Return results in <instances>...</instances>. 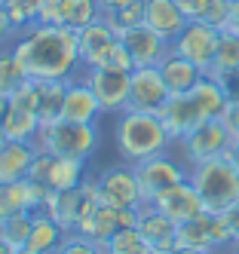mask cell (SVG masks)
I'll use <instances>...</instances> for the list:
<instances>
[{
    "label": "cell",
    "mask_w": 239,
    "mask_h": 254,
    "mask_svg": "<svg viewBox=\"0 0 239 254\" xmlns=\"http://www.w3.org/2000/svg\"><path fill=\"white\" fill-rule=\"evenodd\" d=\"M18 62L31 80H71L80 74L77 31L55 25H31L12 43Z\"/></svg>",
    "instance_id": "obj_1"
},
{
    "label": "cell",
    "mask_w": 239,
    "mask_h": 254,
    "mask_svg": "<svg viewBox=\"0 0 239 254\" xmlns=\"http://www.w3.org/2000/svg\"><path fill=\"white\" fill-rule=\"evenodd\" d=\"M114 141H117L120 159L129 162V166L144 162L151 156H159V153H169V147L175 144L169 129L162 126L159 114H144V111H123V114H117Z\"/></svg>",
    "instance_id": "obj_2"
},
{
    "label": "cell",
    "mask_w": 239,
    "mask_h": 254,
    "mask_svg": "<svg viewBox=\"0 0 239 254\" xmlns=\"http://www.w3.org/2000/svg\"><path fill=\"white\" fill-rule=\"evenodd\" d=\"M190 184L196 187V193L202 196V205L206 211H227L230 205L239 202V169L227 156L218 159H206L190 166Z\"/></svg>",
    "instance_id": "obj_3"
},
{
    "label": "cell",
    "mask_w": 239,
    "mask_h": 254,
    "mask_svg": "<svg viewBox=\"0 0 239 254\" xmlns=\"http://www.w3.org/2000/svg\"><path fill=\"white\" fill-rule=\"evenodd\" d=\"M37 147L52 153V156H68V159H92L101 147V129L98 123H71V120H55L40 126Z\"/></svg>",
    "instance_id": "obj_4"
},
{
    "label": "cell",
    "mask_w": 239,
    "mask_h": 254,
    "mask_svg": "<svg viewBox=\"0 0 239 254\" xmlns=\"http://www.w3.org/2000/svg\"><path fill=\"white\" fill-rule=\"evenodd\" d=\"M77 46H80V62L83 67H117V70H135L132 56L126 52L120 34L110 28L104 19H95L77 31Z\"/></svg>",
    "instance_id": "obj_5"
},
{
    "label": "cell",
    "mask_w": 239,
    "mask_h": 254,
    "mask_svg": "<svg viewBox=\"0 0 239 254\" xmlns=\"http://www.w3.org/2000/svg\"><path fill=\"white\" fill-rule=\"evenodd\" d=\"M187 175H190V169H184L169 153H159V156H151L144 162H135V178H138L144 202H157L169 187L187 181Z\"/></svg>",
    "instance_id": "obj_6"
},
{
    "label": "cell",
    "mask_w": 239,
    "mask_h": 254,
    "mask_svg": "<svg viewBox=\"0 0 239 254\" xmlns=\"http://www.w3.org/2000/svg\"><path fill=\"white\" fill-rule=\"evenodd\" d=\"M181 153H184V162L187 166H196V162H206V159H218V156H227L230 144H233V135L224 126V120H206L202 126L181 138Z\"/></svg>",
    "instance_id": "obj_7"
},
{
    "label": "cell",
    "mask_w": 239,
    "mask_h": 254,
    "mask_svg": "<svg viewBox=\"0 0 239 254\" xmlns=\"http://www.w3.org/2000/svg\"><path fill=\"white\" fill-rule=\"evenodd\" d=\"M178 245L221 254V251H227L233 245V236H230V230H227V224H224L221 214L202 211L199 217H193V221L178 224Z\"/></svg>",
    "instance_id": "obj_8"
},
{
    "label": "cell",
    "mask_w": 239,
    "mask_h": 254,
    "mask_svg": "<svg viewBox=\"0 0 239 254\" xmlns=\"http://www.w3.org/2000/svg\"><path fill=\"white\" fill-rule=\"evenodd\" d=\"M37 184H43L49 193H68L83 184V162L68 159V156H52L37 147V159L31 166V175Z\"/></svg>",
    "instance_id": "obj_9"
},
{
    "label": "cell",
    "mask_w": 239,
    "mask_h": 254,
    "mask_svg": "<svg viewBox=\"0 0 239 254\" xmlns=\"http://www.w3.org/2000/svg\"><path fill=\"white\" fill-rule=\"evenodd\" d=\"M129 74L132 70L117 67H80L83 83L95 92L104 114H123L129 101Z\"/></svg>",
    "instance_id": "obj_10"
},
{
    "label": "cell",
    "mask_w": 239,
    "mask_h": 254,
    "mask_svg": "<svg viewBox=\"0 0 239 254\" xmlns=\"http://www.w3.org/2000/svg\"><path fill=\"white\" fill-rule=\"evenodd\" d=\"M218 40H221V28H212L206 22H187V28L172 40V52L193 62L202 74H209L218 52Z\"/></svg>",
    "instance_id": "obj_11"
},
{
    "label": "cell",
    "mask_w": 239,
    "mask_h": 254,
    "mask_svg": "<svg viewBox=\"0 0 239 254\" xmlns=\"http://www.w3.org/2000/svg\"><path fill=\"white\" fill-rule=\"evenodd\" d=\"M95 19H101L98 0H40L37 9V25H55L68 31H83Z\"/></svg>",
    "instance_id": "obj_12"
},
{
    "label": "cell",
    "mask_w": 239,
    "mask_h": 254,
    "mask_svg": "<svg viewBox=\"0 0 239 254\" xmlns=\"http://www.w3.org/2000/svg\"><path fill=\"white\" fill-rule=\"evenodd\" d=\"M98 193H101V202L114 205V208L144 205L138 178H135V166H129V162H117V166H107L98 172Z\"/></svg>",
    "instance_id": "obj_13"
},
{
    "label": "cell",
    "mask_w": 239,
    "mask_h": 254,
    "mask_svg": "<svg viewBox=\"0 0 239 254\" xmlns=\"http://www.w3.org/2000/svg\"><path fill=\"white\" fill-rule=\"evenodd\" d=\"M169 86H165L159 67H135L129 74V101L126 111H144V114H159L162 104L169 101Z\"/></svg>",
    "instance_id": "obj_14"
},
{
    "label": "cell",
    "mask_w": 239,
    "mask_h": 254,
    "mask_svg": "<svg viewBox=\"0 0 239 254\" xmlns=\"http://www.w3.org/2000/svg\"><path fill=\"white\" fill-rule=\"evenodd\" d=\"M135 227L141 230V236L147 239V245H151L154 254H172L178 248V224L165 211H159L154 202L138 205Z\"/></svg>",
    "instance_id": "obj_15"
},
{
    "label": "cell",
    "mask_w": 239,
    "mask_h": 254,
    "mask_svg": "<svg viewBox=\"0 0 239 254\" xmlns=\"http://www.w3.org/2000/svg\"><path fill=\"white\" fill-rule=\"evenodd\" d=\"M49 190L43 184H37L34 178L25 181H6L0 184V221L12 214H25V211H43Z\"/></svg>",
    "instance_id": "obj_16"
},
{
    "label": "cell",
    "mask_w": 239,
    "mask_h": 254,
    "mask_svg": "<svg viewBox=\"0 0 239 254\" xmlns=\"http://www.w3.org/2000/svg\"><path fill=\"white\" fill-rule=\"evenodd\" d=\"M120 40H123L126 52L132 56L135 67H157L172 52V43L165 40V37H159V34L154 28H147V25H138L132 31L120 34Z\"/></svg>",
    "instance_id": "obj_17"
},
{
    "label": "cell",
    "mask_w": 239,
    "mask_h": 254,
    "mask_svg": "<svg viewBox=\"0 0 239 254\" xmlns=\"http://www.w3.org/2000/svg\"><path fill=\"white\" fill-rule=\"evenodd\" d=\"M159 120L178 144L181 138H187L196 126L206 123V114L199 111V104L193 101L190 92H184V95H169V101H165L162 111H159Z\"/></svg>",
    "instance_id": "obj_18"
},
{
    "label": "cell",
    "mask_w": 239,
    "mask_h": 254,
    "mask_svg": "<svg viewBox=\"0 0 239 254\" xmlns=\"http://www.w3.org/2000/svg\"><path fill=\"white\" fill-rule=\"evenodd\" d=\"M154 205H157L159 211L169 214L175 224H187V221H193V217H199L202 211H206V205H202V196H199L196 187L190 184V178L181 181V184H175V187H169Z\"/></svg>",
    "instance_id": "obj_19"
},
{
    "label": "cell",
    "mask_w": 239,
    "mask_h": 254,
    "mask_svg": "<svg viewBox=\"0 0 239 254\" xmlns=\"http://www.w3.org/2000/svg\"><path fill=\"white\" fill-rule=\"evenodd\" d=\"M101 104L95 98V92L83 83V77H71L68 80V92H65V107H62V120L71 123H98L101 117Z\"/></svg>",
    "instance_id": "obj_20"
},
{
    "label": "cell",
    "mask_w": 239,
    "mask_h": 254,
    "mask_svg": "<svg viewBox=\"0 0 239 254\" xmlns=\"http://www.w3.org/2000/svg\"><path fill=\"white\" fill-rule=\"evenodd\" d=\"M144 25L154 28L159 37H165L172 43L187 28V15L181 12V6L175 0H144Z\"/></svg>",
    "instance_id": "obj_21"
},
{
    "label": "cell",
    "mask_w": 239,
    "mask_h": 254,
    "mask_svg": "<svg viewBox=\"0 0 239 254\" xmlns=\"http://www.w3.org/2000/svg\"><path fill=\"white\" fill-rule=\"evenodd\" d=\"M37 159V141H6L0 147V184L25 181Z\"/></svg>",
    "instance_id": "obj_22"
},
{
    "label": "cell",
    "mask_w": 239,
    "mask_h": 254,
    "mask_svg": "<svg viewBox=\"0 0 239 254\" xmlns=\"http://www.w3.org/2000/svg\"><path fill=\"white\" fill-rule=\"evenodd\" d=\"M157 67H159V74H162V80H165V86H169L172 95L190 92V89H193L202 77H206L193 62H187L184 56H178V52H169V56H165Z\"/></svg>",
    "instance_id": "obj_23"
},
{
    "label": "cell",
    "mask_w": 239,
    "mask_h": 254,
    "mask_svg": "<svg viewBox=\"0 0 239 254\" xmlns=\"http://www.w3.org/2000/svg\"><path fill=\"white\" fill-rule=\"evenodd\" d=\"M65 92H68V80H34V107L43 126L62 120Z\"/></svg>",
    "instance_id": "obj_24"
},
{
    "label": "cell",
    "mask_w": 239,
    "mask_h": 254,
    "mask_svg": "<svg viewBox=\"0 0 239 254\" xmlns=\"http://www.w3.org/2000/svg\"><path fill=\"white\" fill-rule=\"evenodd\" d=\"M187 22H206L212 28H227L230 19V0H175Z\"/></svg>",
    "instance_id": "obj_25"
},
{
    "label": "cell",
    "mask_w": 239,
    "mask_h": 254,
    "mask_svg": "<svg viewBox=\"0 0 239 254\" xmlns=\"http://www.w3.org/2000/svg\"><path fill=\"white\" fill-rule=\"evenodd\" d=\"M190 95H193V101L199 104V111L206 114V120H221V117L227 114V107H230L224 89H221V83H218L212 74L202 77V80L190 89Z\"/></svg>",
    "instance_id": "obj_26"
},
{
    "label": "cell",
    "mask_w": 239,
    "mask_h": 254,
    "mask_svg": "<svg viewBox=\"0 0 239 254\" xmlns=\"http://www.w3.org/2000/svg\"><path fill=\"white\" fill-rule=\"evenodd\" d=\"M65 230L59 227V221H52L49 214L43 211H34V224H31V236H28V245L34 251H40V254H52L55 248H59L65 242Z\"/></svg>",
    "instance_id": "obj_27"
},
{
    "label": "cell",
    "mask_w": 239,
    "mask_h": 254,
    "mask_svg": "<svg viewBox=\"0 0 239 254\" xmlns=\"http://www.w3.org/2000/svg\"><path fill=\"white\" fill-rule=\"evenodd\" d=\"M101 248H104V254H154L138 227H123V230H117L107 242H101Z\"/></svg>",
    "instance_id": "obj_28"
},
{
    "label": "cell",
    "mask_w": 239,
    "mask_h": 254,
    "mask_svg": "<svg viewBox=\"0 0 239 254\" xmlns=\"http://www.w3.org/2000/svg\"><path fill=\"white\" fill-rule=\"evenodd\" d=\"M25 80H28V74H25L22 62H18L15 49L12 46H3V49H0V95L9 98Z\"/></svg>",
    "instance_id": "obj_29"
},
{
    "label": "cell",
    "mask_w": 239,
    "mask_h": 254,
    "mask_svg": "<svg viewBox=\"0 0 239 254\" xmlns=\"http://www.w3.org/2000/svg\"><path fill=\"white\" fill-rule=\"evenodd\" d=\"M239 67V34L236 31H221V40H218V52H215V62L209 74L218 77L224 70H236Z\"/></svg>",
    "instance_id": "obj_30"
},
{
    "label": "cell",
    "mask_w": 239,
    "mask_h": 254,
    "mask_svg": "<svg viewBox=\"0 0 239 254\" xmlns=\"http://www.w3.org/2000/svg\"><path fill=\"white\" fill-rule=\"evenodd\" d=\"M101 19L114 28L117 34H126V31L144 25V0H132V3H126V6H117V9L104 12Z\"/></svg>",
    "instance_id": "obj_31"
},
{
    "label": "cell",
    "mask_w": 239,
    "mask_h": 254,
    "mask_svg": "<svg viewBox=\"0 0 239 254\" xmlns=\"http://www.w3.org/2000/svg\"><path fill=\"white\" fill-rule=\"evenodd\" d=\"M31 224H34V211L3 217V221H0V239H3L9 248H22V245H28Z\"/></svg>",
    "instance_id": "obj_32"
},
{
    "label": "cell",
    "mask_w": 239,
    "mask_h": 254,
    "mask_svg": "<svg viewBox=\"0 0 239 254\" xmlns=\"http://www.w3.org/2000/svg\"><path fill=\"white\" fill-rule=\"evenodd\" d=\"M0 9L6 12V19L12 22V28L22 34L31 25H37V9H40V0H0Z\"/></svg>",
    "instance_id": "obj_33"
},
{
    "label": "cell",
    "mask_w": 239,
    "mask_h": 254,
    "mask_svg": "<svg viewBox=\"0 0 239 254\" xmlns=\"http://www.w3.org/2000/svg\"><path fill=\"white\" fill-rule=\"evenodd\" d=\"M52 254H104L101 242L89 239V236H80V233H68L65 242L55 248Z\"/></svg>",
    "instance_id": "obj_34"
},
{
    "label": "cell",
    "mask_w": 239,
    "mask_h": 254,
    "mask_svg": "<svg viewBox=\"0 0 239 254\" xmlns=\"http://www.w3.org/2000/svg\"><path fill=\"white\" fill-rule=\"evenodd\" d=\"M221 83V89H224V95L230 104H239V67L236 70H224V74H218L215 77Z\"/></svg>",
    "instance_id": "obj_35"
},
{
    "label": "cell",
    "mask_w": 239,
    "mask_h": 254,
    "mask_svg": "<svg viewBox=\"0 0 239 254\" xmlns=\"http://www.w3.org/2000/svg\"><path fill=\"white\" fill-rule=\"evenodd\" d=\"M15 40H18V31H15L12 22L6 19V12L0 9V49H3V46H12Z\"/></svg>",
    "instance_id": "obj_36"
},
{
    "label": "cell",
    "mask_w": 239,
    "mask_h": 254,
    "mask_svg": "<svg viewBox=\"0 0 239 254\" xmlns=\"http://www.w3.org/2000/svg\"><path fill=\"white\" fill-rule=\"evenodd\" d=\"M221 217H224V224H227V230L233 236V242H239V202L230 205L227 211H221Z\"/></svg>",
    "instance_id": "obj_37"
},
{
    "label": "cell",
    "mask_w": 239,
    "mask_h": 254,
    "mask_svg": "<svg viewBox=\"0 0 239 254\" xmlns=\"http://www.w3.org/2000/svg\"><path fill=\"white\" fill-rule=\"evenodd\" d=\"M221 120H224V126L230 129L233 141H239V104H230V107H227V114L221 117Z\"/></svg>",
    "instance_id": "obj_38"
},
{
    "label": "cell",
    "mask_w": 239,
    "mask_h": 254,
    "mask_svg": "<svg viewBox=\"0 0 239 254\" xmlns=\"http://www.w3.org/2000/svg\"><path fill=\"white\" fill-rule=\"evenodd\" d=\"M227 31L239 34V0H230V19H227Z\"/></svg>",
    "instance_id": "obj_39"
},
{
    "label": "cell",
    "mask_w": 239,
    "mask_h": 254,
    "mask_svg": "<svg viewBox=\"0 0 239 254\" xmlns=\"http://www.w3.org/2000/svg\"><path fill=\"white\" fill-rule=\"evenodd\" d=\"M126 3H132V0H98L101 15H104V12H110V9H117V6H126Z\"/></svg>",
    "instance_id": "obj_40"
},
{
    "label": "cell",
    "mask_w": 239,
    "mask_h": 254,
    "mask_svg": "<svg viewBox=\"0 0 239 254\" xmlns=\"http://www.w3.org/2000/svg\"><path fill=\"white\" fill-rule=\"evenodd\" d=\"M227 159H230L233 166L239 169V141H233V144H230V150H227Z\"/></svg>",
    "instance_id": "obj_41"
},
{
    "label": "cell",
    "mask_w": 239,
    "mask_h": 254,
    "mask_svg": "<svg viewBox=\"0 0 239 254\" xmlns=\"http://www.w3.org/2000/svg\"><path fill=\"white\" fill-rule=\"evenodd\" d=\"M172 254H212V251H202V248H187V245H178Z\"/></svg>",
    "instance_id": "obj_42"
},
{
    "label": "cell",
    "mask_w": 239,
    "mask_h": 254,
    "mask_svg": "<svg viewBox=\"0 0 239 254\" xmlns=\"http://www.w3.org/2000/svg\"><path fill=\"white\" fill-rule=\"evenodd\" d=\"M6 111H9V98H6V95H0V123H3Z\"/></svg>",
    "instance_id": "obj_43"
},
{
    "label": "cell",
    "mask_w": 239,
    "mask_h": 254,
    "mask_svg": "<svg viewBox=\"0 0 239 254\" xmlns=\"http://www.w3.org/2000/svg\"><path fill=\"white\" fill-rule=\"evenodd\" d=\"M12 254H40V251H34V248H31V245H22V248H15V251H12Z\"/></svg>",
    "instance_id": "obj_44"
},
{
    "label": "cell",
    "mask_w": 239,
    "mask_h": 254,
    "mask_svg": "<svg viewBox=\"0 0 239 254\" xmlns=\"http://www.w3.org/2000/svg\"><path fill=\"white\" fill-rule=\"evenodd\" d=\"M12 251H15V248H9V245H6L3 239H0V254H12Z\"/></svg>",
    "instance_id": "obj_45"
},
{
    "label": "cell",
    "mask_w": 239,
    "mask_h": 254,
    "mask_svg": "<svg viewBox=\"0 0 239 254\" xmlns=\"http://www.w3.org/2000/svg\"><path fill=\"white\" fill-rule=\"evenodd\" d=\"M221 254H239V242H233V245H230L227 251H221Z\"/></svg>",
    "instance_id": "obj_46"
},
{
    "label": "cell",
    "mask_w": 239,
    "mask_h": 254,
    "mask_svg": "<svg viewBox=\"0 0 239 254\" xmlns=\"http://www.w3.org/2000/svg\"><path fill=\"white\" fill-rule=\"evenodd\" d=\"M6 141H9V138H6V132H3V126H0V147H3Z\"/></svg>",
    "instance_id": "obj_47"
}]
</instances>
